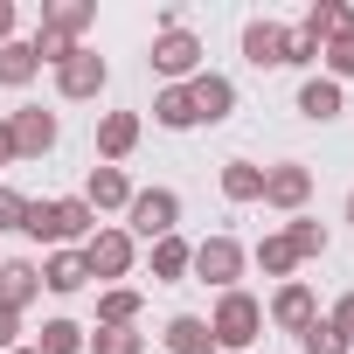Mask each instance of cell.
<instances>
[{
  "instance_id": "obj_10",
  "label": "cell",
  "mask_w": 354,
  "mask_h": 354,
  "mask_svg": "<svg viewBox=\"0 0 354 354\" xmlns=\"http://www.w3.org/2000/svg\"><path fill=\"white\" fill-rule=\"evenodd\" d=\"M264 313H271V326L306 333V326L319 319V299H313V285H306V278H285V285L271 292V306H264Z\"/></svg>"
},
{
  "instance_id": "obj_13",
  "label": "cell",
  "mask_w": 354,
  "mask_h": 354,
  "mask_svg": "<svg viewBox=\"0 0 354 354\" xmlns=\"http://www.w3.org/2000/svg\"><path fill=\"white\" fill-rule=\"evenodd\" d=\"M35 299H42V264H28V257H0V306L28 313Z\"/></svg>"
},
{
  "instance_id": "obj_32",
  "label": "cell",
  "mask_w": 354,
  "mask_h": 354,
  "mask_svg": "<svg viewBox=\"0 0 354 354\" xmlns=\"http://www.w3.org/2000/svg\"><path fill=\"white\" fill-rule=\"evenodd\" d=\"M326 326H333V333H340V347L354 354V292H340V299H333V313H326Z\"/></svg>"
},
{
  "instance_id": "obj_2",
  "label": "cell",
  "mask_w": 354,
  "mask_h": 354,
  "mask_svg": "<svg viewBox=\"0 0 354 354\" xmlns=\"http://www.w3.org/2000/svg\"><path fill=\"white\" fill-rule=\"evenodd\" d=\"M125 236H132V243L181 236V195H174V188H132V202H125Z\"/></svg>"
},
{
  "instance_id": "obj_35",
  "label": "cell",
  "mask_w": 354,
  "mask_h": 354,
  "mask_svg": "<svg viewBox=\"0 0 354 354\" xmlns=\"http://www.w3.org/2000/svg\"><path fill=\"white\" fill-rule=\"evenodd\" d=\"M15 21H21V15H15V0H0V49L15 42Z\"/></svg>"
},
{
  "instance_id": "obj_25",
  "label": "cell",
  "mask_w": 354,
  "mask_h": 354,
  "mask_svg": "<svg viewBox=\"0 0 354 354\" xmlns=\"http://www.w3.org/2000/svg\"><path fill=\"white\" fill-rule=\"evenodd\" d=\"M35 77H42V63H35L28 42H8V49H0V91H21V84H35Z\"/></svg>"
},
{
  "instance_id": "obj_38",
  "label": "cell",
  "mask_w": 354,
  "mask_h": 354,
  "mask_svg": "<svg viewBox=\"0 0 354 354\" xmlns=\"http://www.w3.org/2000/svg\"><path fill=\"white\" fill-rule=\"evenodd\" d=\"M347 223H354V195H347Z\"/></svg>"
},
{
  "instance_id": "obj_37",
  "label": "cell",
  "mask_w": 354,
  "mask_h": 354,
  "mask_svg": "<svg viewBox=\"0 0 354 354\" xmlns=\"http://www.w3.org/2000/svg\"><path fill=\"white\" fill-rule=\"evenodd\" d=\"M15 354H42V347H35V340H21V347H15Z\"/></svg>"
},
{
  "instance_id": "obj_27",
  "label": "cell",
  "mask_w": 354,
  "mask_h": 354,
  "mask_svg": "<svg viewBox=\"0 0 354 354\" xmlns=\"http://www.w3.org/2000/svg\"><path fill=\"white\" fill-rule=\"evenodd\" d=\"M250 257H257V271H264V278H292V271H299V257H292L285 230H271V236H264V243H257Z\"/></svg>"
},
{
  "instance_id": "obj_1",
  "label": "cell",
  "mask_w": 354,
  "mask_h": 354,
  "mask_svg": "<svg viewBox=\"0 0 354 354\" xmlns=\"http://www.w3.org/2000/svg\"><path fill=\"white\" fill-rule=\"evenodd\" d=\"M91 230H97V216H91V202L84 195H56V202H28V223H21V236H35V243H56V250H84L91 243Z\"/></svg>"
},
{
  "instance_id": "obj_14",
  "label": "cell",
  "mask_w": 354,
  "mask_h": 354,
  "mask_svg": "<svg viewBox=\"0 0 354 354\" xmlns=\"http://www.w3.org/2000/svg\"><path fill=\"white\" fill-rule=\"evenodd\" d=\"M84 202H91V216H125V202H132V181H125V167H91V181H84Z\"/></svg>"
},
{
  "instance_id": "obj_17",
  "label": "cell",
  "mask_w": 354,
  "mask_h": 354,
  "mask_svg": "<svg viewBox=\"0 0 354 354\" xmlns=\"http://www.w3.org/2000/svg\"><path fill=\"white\" fill-rule=\"evenodd\" d=\"M340 111H347V91H340L333 77H306V84H299V118L326 125V118H340Z\"/></svg>"
},
{
  "instance_id": "obj_30",
  "label": "cell",
  "mask_w": 354,
  "mask_h": 354,
  "mask_svg": "<svg viewBox=\"0 0 354 354\" xmlns=\"http://www.w3.org/2000/svg\"><path fill=\"white\" fill-rule=\"evenodd\" d=\"M319 63H326V77H333V84H347V77H354V28H347V35H333V42L319 49Z\"/></svg>"
},
{
  "instance_id": "obj_11",
  "label": "cell",
  "mask_w": 354,
  "mask_h": 354,
  "mask_svg": "<svg viewBox=\"0 0 354 354\" xmlns=\"http://www.w3.org/2000/svg\"><path fill=\"white\" fill-rule=\"evenodd\" d=\"M285 56H292V28H278V21H250L243 28V63L250 70H292Z\"/></svg>"
},
{
  "instance_id": "obj_23",
  "label": "cell",
  "mask_w": 354,
  "mask_h": 354,
  "mask_svg": "<svg viewBox=\"0 0 354 354\" xmlns=\"http://www.w3.org/2000/svg\"><path fill=\"white\" fill-rule=\"evenodd\" d=\"M188 264H195V243H181V236H160V243H153V278H160V285H181Z\"/></svg>"
},
{
  "instance_id": "obj_28",
  "label": "cell",
  "mask_w": 354,
  "mask_h": 354,
  "mask_svg": "<svg viewBox=\"0 0 354 354\" xmlns=\"http://www.w3.org/2000/svg\"><path fill=\"white\" fill-rule=\"evenodd\" d=\"M84 340H91V333H84L77 319H42V333H35L42 354H84Z\"/></svg>"
},
{
  "instance_id": "obj_36",
  "label": "cell",
  "mask_w": 354,
  "mask_h": 354,
  "mask_svg": "<svg viewBox=\"0 0 354 354\" xmlns=\"http://www.w3.org/2000/svg\"><path fill=\"white\" fill-rule=\"evenodd\" d=\"M8 160H15V153H8V118H0V167H8Z\"/></svg>"
},
{
  "instance_id": "obj_33",
  "label": "cell",
  "mask_w": 354,
  "mask_h": 354,
  "mask_svg": "<svg viewBox=\"0 0 354 354\" xmlns=\"http://www.w3.org/2000/svg\"><path fill=\"white\" fill-rule=\"evenodd\" d=\"M28 223V195L21 188H0V230H21Z\"/></svg>"
},
{
  "instance_id": "obj_8",
  "label": "cell",
  "mask_w": 354,
  "mask_h": 354,
  "mask_svg": "<svg viewBox=\"0 0 354 354\" xmlns=\"http://www.w3.org/2000/svg\"><path fill=\"white\" fill-rule=\"evenodd\" d=\"M313 202V167H299V160H278V167H264V209H278V216H299Z\"/></svg>"
},
{
  "instance_id": "obj_16",
  "label": "cell",
  "mask_w": 354,
  "mask_h": 354,
  "mask_svg": "<svg viewBox=\"0 0 354 354\" xmlns=\"http://www.w3.org/2000/svg\"><path fill=\"white\" fill-rule=\"evenodd\" d=\"M354 28V8L347 0H319V8H306V21H299V35L313 42V49H326L333 35H347Z\"/></svg>"
},
{
  "instance_id": "obj_19",
  "label": "cell",
  "mask_w": 354,
  "mask_h": 354,
  "mask_svg": "<svg viewBox=\"0 0 354 354\" xmlns=\"http://www.w3.org/2000/svg\"><path fill=\"white\" fill-rule=\"evenodd\" d=\"M91 21H97V0H49V8H42V28H56L70 42H84Z\"/></svg>"
},
{
  "instance_id": "obj_7",
  "label": "cell",
  "mask_w": 354,
  "mask_h": 354,
  "mask_svg": "<svg viewBox=\"0 0 354 354\" xmlns=\"http://www.w3.org/2000/svg\"><path fill=\"white\" fill-rule=\"evenodd\" d=\"M77 257H84V271H91L97 285H111V278H132V257H139V243H132L125 230H91V243H84Z\"/></svg>"
},
{
  "instance_id": "obj_6",
  "label": "cell",
  "mask_w": 354,
  "mask_h": 354,
  "mask_svg": "<svg viewBox=\"0 0 354 354\" xmlns=\"http://www.w3.org/2000/svg\"><path fill=\"white\" fill-rule=\"evenodd\" d=\"M56 111H42V104H21V111H8V153L15 160H42V153H56Z\"/></svg>"
},
{
  "instance_id": "obj_9",
  "label": "cell",
  "mask_w": 354,
  "mask_h": 354,
  "mask_svg": "<svg viewBox=\"0 0 354 354\" xmlns=\"http://www.w3.org/2000/svg\"><path fill=\"white\" fill-rule=\"evenodd\" d=\"M104 84H111V63H104L97 49H77V56H70V63L56 70V91H63L70 104H91V97L104 91Z\"/></svg>"
},
{
  "instance_id": "obj_26",
  "label": "cell",
  "mask_w": 354,
  "mask_h": 354,
  "mask_svg": "<svg viewBox=\"0 0 354 354\" xmlns=\"http://www.w3.org/2000/svg\"><path fill=\"white\" fill-rule=\"evenodd\" d=\"M285 243H292V257H299V264H313V257H326V223L292 216V223H285Z\"/></svg>"
},
{
  "instance_id": "obj_4",
  "label": "cell",
  "mask_w": 354,
  "mask_h": 354,
  "mask_svg": "<svg viewBox=\"0 0 354 354\" xmlns=\"http://www.w3.org/2000/svg\"><path fill=\"white\" fill-rule=\"evenodd\" d=\"M146 63L167 77V84H188V77H202V35L181 21V28H160L153 35V49H146Z\"/></svg>"
},
{
  "instance_id": "obj_3",
  "label": "cell",
  "mask_w": 354,
  "mask_h": 354,
  "mask_svg": "<svg viewBox=\"0 0 354 354\" xmlns=\"http://www.w3.org/2000/svg\"><path fill=\"white\" fill-rule=\"evenodd\" d=\"M209 333H216V347H230V354H250V340L264 333V306L236 285V292H223L216 299V313H209Z\"/></svg>"
},
{
  "instance_id": "obj_29",
  "label": "cell",
  "mask_w": 354,
  "mask_h": 354,
  "mask_svg": "<svg viewBox=\"0 0 354 354\" xmlns=\"http://www.w3.org/2000/svg\"><path fill=\"white\" fill-rule=\"evenodd\" d=\"M84 354H146V333L139 326H97L84 340Z\"/></svg>"
},
{
  "instance_id": "obj_34",
  "label": "cell",
  "mask_w": 354,
  "mask_h": 354,
  "mask_svg": "<svg viewBox=\"0 0 354 354\" xmlns=\"http://www.w3.org/2000/svg\"><path fill=\"white\" fill-rule=\"evenodd\" d=\"M15 347H21V313L0 306V354H15Z\"/></svg>"
},
{
  "instance_id": "obj_18",
  "label": "cell",
  "mask_w": 354,
  "mask_h": 354,
  "mask_svg": "<svg viewBox=\"0 0 354 354\" xmlns=\"http://www.w3.org/2000/svg\"><path fill=\"white\" fill-rule=\"evenodd\" d=\"M132 146H139V111H104V118H97V153H104V167H118Z\"/></svg>"
},
{
  "instance_id": "obj_22",
  "label": "cell",
  "mask_w": 354,
  "mask_h": 354,
  "mask_svg": "<svg viewBox=\"0 0 354 354\" xmlns=\"http://www.w3.org/2000/svg\"><path fill=\"white\" fill-rule=\"evenodd\" d=\"M153 125H167V132H188V125H195V97H188V84H167V91L153 97Z\"/></svg>"
},
{
  "instance_id": "obj_5",
  "label": "cell",
  "mask_w": 354,
  "mask_h": 354,
  "mask_svg": "<svg viewBox=\"0 0 354 354\" xmlns=\"http://www.w3.org/2000/svg\"><path fill=\"white\" fill-rule=\"evenodd\" d=\"M243 264H250V250L236 243V236H202L195 243V278L202 285H216V292H236V278H243Z\"/></svg>"
},
{
  "instance_id": "obj_31",
  "label": "cell",
  "mask_w": 354,
  "mask_h": 354,
  "mask_svg": "<svg viewBox=\"0 0 354 354\" xmlns=\"http://www.w3.org/2000/svg\"><path fill=\"white\" fill-rule=\"evenodd\" d=\"M299 347H306V354H347V347H340V333H333L326 319H313V326L299 333Z\"/></svg>"
},
{
  "instance_id": "obj_20",
  "label": "cell",
  "mask_w": 354,
  "mask_h": 354,
  "mask_svg": "<svg viewBox=\"0 0 354 354\" xmlns=\"http://www.w3.org/2000/svg\"><path fill=\"white\" fill-rule=\"evenodd\" d=\"M84 285H91V271H84L77 250H56V257L42 264V292H63V299H70V292H84Z\"/></svg>"
},
{
  "instance_id": "obj_15",
  "label": "cell",
  "mask_w": 354,
  "mask_h": 354,
  "mask_svg": "<svg viewBox=\"0 0 354 354\" xmlns=\"http://www.w3.org/2000/svg\"><path fill=\"white\" fill-rule=\"evenodd\" d=\"M160 340H167V354H216V333H209L202 313H174L160 326Z\"/></svg>"
},
{
  "instance_id": "obj_24",
  "label": "cell",
  "mask_w": 354,
  "mask_h": 354,
  "mask_svg": "<svg viewBox=\"0 0 354 354\" xmlns=\"http://www.w3.org/2000/svg\"><path fill=\"white\" fill-rule=\"evenodd\" d=\"M223 202H264V167L230 160V167H223Z\"/></svg>"
},
{
  "instance_id": "obj_21",
  "label": "cell",
  "mask_w": 354,
  "mask_h": 354,
  "mask_svg": "<svg viewBox=\"0 0 354 354\" xmlns=\"http://www.w3.org/2000/svg\"><path fill=\"white\" fill-rule=\"evenodd\" d=\"M139 306H146V299H139L132 285H104V292H97V326H139Z\"/></svg>"
},
{
  "instance_id": "obj_12",
  "label": "cell",
  "mask_w": 354,
  "mask_h": 354,
  "mask_svg": "<svg viewBox=\"0 0 354 354\" xmlns=\"http://www.w3.org/2000/svg\"><path fill=\"white\" fill-rule=\"evenodd\" d=\"M188 97H195V125H223V118L236 111V84H230L223 70H202V77H188Z\"/></svg>"
}]
</instances>
